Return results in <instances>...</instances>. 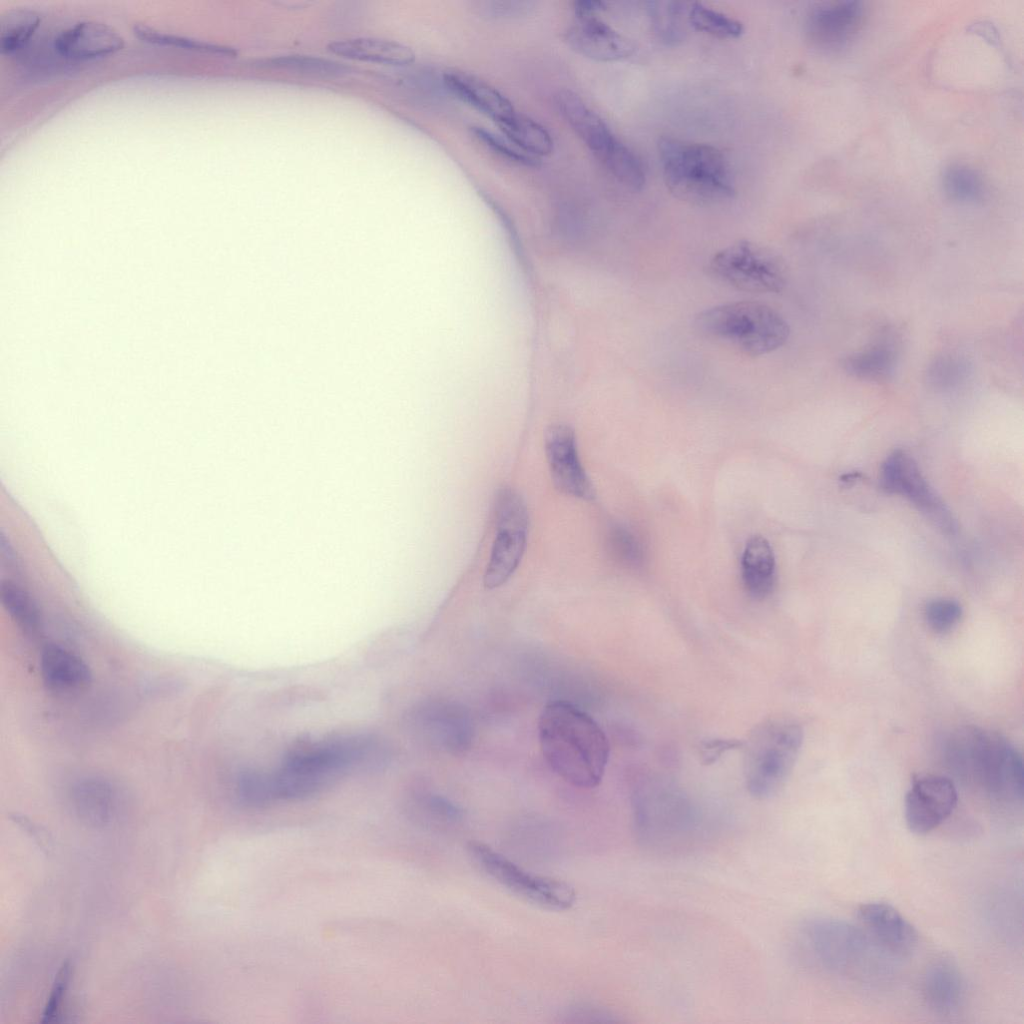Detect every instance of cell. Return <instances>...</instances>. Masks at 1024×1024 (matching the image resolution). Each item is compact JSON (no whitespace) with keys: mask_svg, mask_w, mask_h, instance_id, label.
<instances>
[{"mask_svg":"<svg viewBox=\"0 0 1024 1024\" xmlns=\"http://www.w3.org/2000/svg\"><path fill=\"white\" fill-rule=\"evenodd\" d=\"M565 40L581 55L602 62L623 60L635 52L630 39L597 16L577 18L566 30Z\"/></svg>","mask_w":1024,"mask_h":1024,"instance_id":"18","label":"cell"},{"mask_svg":"<svg viewBox=\"0 0 1024 1024\" xmlns=\"http://www.w3.org/2000/svg\"><path fill=\"white\" fill-rule=\"evenodd\" d=\"M970 372L968 362L951 354H944L933 359L927 366L925 381L938 391L951 390L964 383Z\"/></svg>","mask_w":1024,"mask_h":1024,"instance_id":"32","label":"cell"},{"mask_svg":"<svg viewBox=\"0 0 1024 1024\" xmlns=\"http://www.w3.org/2000/svg\"><path fill=\"white\" fill-rule=\"evenodd\" d=\"M688 7L683 2L649 1L647 13L656 38L668 46L678 45L685 37Z\"/></svg>","mask_w":1024,"mask_h":1024,"instance_id":"27","label":"cell"},{"mask_svg":"<svg viewBox=\"0 0 1024 1024\" xmlns=\"http://www.w3.org/2000/svg\"><path fill=\"white\" fill-rule=\"evenodd\" d=\"M957 790L951 779L925 775L913 781L905 797V819L909 830L925 835L937 828L954 811Z\"/></svg>","mask_w":1024,"mask_h":1024,"instance_id":"16","label":"cell"},{"mask_svg":"<svg viewBox=\"0 0 1024 1024\" xmlns=\"http://www.w3.org/2000/svg\"><path fill=\"white\" fill-rule=\"evenodd\" d=\"M555 103L561 116L619 182L634 191L644 187L646 175L641 159L578 94L559 91Z\"/></svg>","mask_w":1024,"mask_h":1024,"instance_id":"7","label":"cell"},{"mask_svg":"<svg viewBox=\"0 0 1024 1024\" xmlns=\"http://www.w3.org/2000/svg\"><path fill=\"white\" fill-rule=\"evenodd\" d=\"M384 748L378 739L366 734L304 741L295 745L273 772H242L237 779V795L251 807L306 799L352 772L382 764Z\"/></svg>","mask_w":1024,"mask_h":1024,"instance_id":"1","label":"cell"},{"mask_svg":"<svg viewBox=\"0 0 1024 1024\" xmlns=\"http://www.w3.org/2000/svg\"><path fill=\"white\" fill-rule=\"evenodd\" d=\"M446 88L461 101L491 118L496 124L516 112L500 91L474 75L449 71L443 75Z\"/></svg>","mask_w":1024,"mask_h":1024,"instance_id":"20","label":"cell"},{"mask_svg":"<svg viewBox=\"0 0 1024 1024\" xmlns=\"http://www.w3.org/2000/svg\"><path fill=\"white\" fill-rule=\"evenodd\" d=\"M946 196L959 203H974L984 194V183L978 173L961 164H952L942 174Z\"/></svg>","mask_w":1024,"mask_h":1024,"instance_id":"31","label":"cell"},{"mask_svg":"<svg viewBox=\"0 0 1024 1024\" xmlns=\"http://www.w3.org/2000/svg\"><path fill=\"white\" fill-rule=\"evenodd\" d=\"M471 131L479 142L503 158L524 166L539 165L538 158L525 153L504 135H497L482 127H472Z\"/></svg>","mask_w":1024,"mask_h":1024,"instance_id":"37","label":"cell"},{"mask_svg":"<svg viewBox=\"0 0 1024 1024\" xmlns=\"http://www.w3.org/2000/svg\"><path fill=\"white\" fill-rule=\"evenodd\" d=\"M40 15L31 9L14 8L0 17V50L4 54L22 48L40 24Z\"/></svg>","mask_w":1024,"mask_h":1024,"instance_id":"28","label":"cell"},{"mask_svg":"<svg viewBox=\"0 0 1024 1024\" xmlns=\"http://www.w3.org/2000/svg\"><path fill=\"white\" fill-rule=\"evenodd\" d=\"M327 48L343 58L390 66L409 65L415 59L408 46L379 38H350L331 42Z\"/></svg>","mask_w":1024,"mask_h":1024,"instance_id":"23","label":"cell"},{"mask_svg":"<svg viewBox=\"0 0 1024 1024\" xmlns=\"http://www.w3.org/2000/svg\"><path fill=\"white\" fill-rule=\"evenodd\" d=\"M544 442L555 488L574 498L593 499L594 489L581 463L574 430L566 424H553L546 430Z\"/></svg>","mask_w":1024,"mask_h":1024,"instance_id":"15","label":"cell"},{"mask_svg":"<svg viewBox=\"0 0 1024 1024\" xmlns=\"http://www.w3.org/2000/svg\"><path fill=\"white\" fill-rule=\"evenodd\" d=\"M896 363L895 349L882 343L848 355L843 359L842 367L855 378L880 382L892 377Z\"/></svg>","mask_w":1024,"mask_h":1024,"instance_id":"26","label":"cell"},{"mask_svg":"<svg viewBox=\"0 0 1024 1024\" xmlns=\"http://www.w3.org/2000/svg\"><path fill=\"white\" fill-rule=\"evenodd\" d=\"M947 740L945 757L959 776L997 799L1022 800L1023 762L1008 740L978 728L960 729Z\"/></svg>","mask_w":1024,"mask_h":1024,"instance_id":"4","label":"cell"},{"mask_svg":"<svg viewBox=\"0 0 1024 1024\" xmlns=\"http://www.w3.org/2000/svg\"><path fill=\"white\" fill-rule=\"evenodd\" d=\"M881 484L887 492L908 499L944 533L956 532V522L950 511L914 459L904 451H894L886 458L881 468Z\"/></svg>","mask_w":1024,"mask_h":1024,"instance_id":"12","label":"cell"},{"mask_svg":"<svg viewBox=\"0 0 1024 1024\" xmlns=\"http://www.w3.org/2000/svg\"><path fill=\"white\" fill-rule=\"evenodd\" d=\"M687 20L695 30L720 39H736L744 32L740 21L701 3L688 6Z\"/></svg>","mask_w":1024,"mask_h":1024,"instance_id":"30","label":"cell"},{"mask_svg":"<svg viewBox=\"0 0 1024 1024\" xmlns=\"http://www.w3.org/2000/svg\"><path fill=\"white\" fill-rule=\"evenodd\" d=\"M707 269L718 281L751 293H779L788 278L781 257L750 240H739L717 251Z\"/></svg>","mask_w":1024,"mask_h":1024,"instance_id":"8","label":"cell"},{"mask_svg":"<svg viewBox=\"0 0 1024 1024\" xmlns=\"http://www.w3.org/2000/svg\"><path fill=\"white\" fill-rule=\"evenodd\" d=\"M1 598L4 607L24 633L30 636L39 634L42 629L40 612L28 592L12 581L5 580L1 585Z\"/></svg>","mask_w":1024,"mask_h":1024,"instance_id":"29","label":"cell"},{"mask_svg":"<svg viewBox=\"0 0 1024 1024\" xmlns=\"http://www.w3.org/2000/svg\"><path fill=\"white\" fill-rule=\"evenodd\" d=\"M467 849L487 875L526 901L555 911L568 910L576 902L575 889L564 881L531 874L479 841L469 842Z\"/></svg>","mask_w":1024,"mask_h":1024,"instance_id":"9","label":"cell"},{"mask_svg":"<svg viewBox=\"0 0 1024 1024\" xmlns=\"http://www.w3.org/2000/svg\"><path fill=\"white\" fill-rule=\"evenodd\" d=\"M123 46L124 40L116 30L95 21L78 22L55 39V48L63 57L78 60L113 54Z\"/></svg>","mask_w":1024,"mask_h":1024,"instance_id":"19","label":"cell"},{"mask_svg":"<svg viewBox=\"0 0 1024 1024\" xmlns=\"http://www.w3.org/2000/svg\"><path fill=\"white\" fill-rule=\"evenodd\" d=\"M70 963L65 961L55 976L50 996L42 1013V1022H51L57 1015L58 1008L68 986L70 977Z\"/></svg>","mask_w":1024,"mask_h":1024,"instance_id":"40","label":"cell"},{"mask_svg":"<svg viewBox=\"0 0 1024 1024\" xmlns=\"http://www.w3.org/2000/svg\"><path fill=\"white\" fill-rule=\"evenodd\" d=\"M923 997L936 1014L951 1016L957 1013L964 999V983L957 967L941 960L930 965L923 979Z\"/></svg>","mask_w":1024,"mask_h":1024,"instance_id":"22","label":"cell"},{"mask_svg":"<svg viewBox=\"0 0 1024 1024\" xmlns=\"http://www.w3.org/2000/svg\"><path fill=\"white\" fill-rule=\"evenodd\" d=\"M801 937L812 956L830 970L852 968L867 953L865 934L844 921L826 918L810 920L801 928Z\"/></svg>","mask_w":1024,"mask_h":1024,"instance_id":"13","label":"cell"},{"mask_svg":"<svg viewBox=\"0 0 1024 1024\" xmlns=\"http://www.w3.org/2000/svg\"><path fill=\"white\" fill-rule=\"evenodd\" d=\"M416 810L421 819L436 824L457 823L462 818V811L448 800L439 796H427L416 803Z\"/></svg>","mask_w":1024,"mask_h":1024,"instance_id":"39","label":"cell"},{"mask_svg":"<svg viewBox=\"0 0 1024 1024\" xmlns=\"http://www.w3.org/2000/svg\"><path fill=\"white\" fill-rule=\"evenodd\" d=\"M635 825L645 845L669 849L692 839L695 817L678 795L647 792L635 798Z\"/></svg>","mask_w":1024,"mask_h":1024,"instance_id":"11","label":"cell"},{"mask_svg":"<svg viewBox=\"0 0 1024 1024\" xmlns=\"http://www.w3.org/2000/svg\"><path fill=\"white\" fill-rule=\"evenodd\" d=\"M694 326L702 336L747 356L769 354L789 338L787 321L772 307L755 301L719 304L699 312Z\"/></svg>","mask_w":1024,"mask_h":1024,"instance_id":"5","label":"cell"},{"mask_svg":"<svg viewBox=\"0 0 1024 1024\" xmlns=\"http://www.w3.org/2000/svg\"><path fill=\"white\" fill-rule=\"evenodd\" d=\"M858 918L883 950L897 957L913 953L918 943L915 927L892 905L873 901L858 908Z\"/></svg>","mask_w":1024,"mask_h":1024,"instance_id":"17","label":"cell"},{"mask_svg":"<svg viewBox=\"0 0 1024 1024\" xmlns=\"http://www.w3.org/2000/svg\"><path fill=\"white\" fill-rule=\"evenodd\" d=\"M865 16L862 2L857 0L826 1L815 5L805 21L809 44L819 51L831 53L846 48L860 32Z\"/></svg>","mask_w":1024,"mask_h":1024,"instance_id":"14","label":"cell"},{"mask_svg":"<svg viewBox=\"0 0 1024 1024\" xmlns=\"http://www.w3.org/2000/svg\"><path fill=\"white\" fill-rule=\"evenodd\" d=\"M134 34L142 41L158 44L176 46L199 52L212 53L224 56H235L237 52L227 46L218 45L198 39L183 37L159 31L145 24H135Z\"/></svg>","mask_w":1024,"mask_h":1024,"instance_id":"33","label":"cell"},{"mask_svg":"<svg viewBox=\"0 0 1024 1024\" xmlns=\"http://www.w3.org/2000/svg\"><path fill=\"white\" fill-rule=\"evenodd\" d=\"M962 607L954 599L936 598L924 608V619L928 627L938 634L952 630L962 617Z\"/></svg>","mask_w":1024,"mask_h":1024,"instance_id":"36","label":"cell"},{"mask_svg":"<svg viewBox=\"0 0 1024 1024\" xmlns=\"http://www.w3.org/2000/svg\"><path fill=\"white\" fill-rule=\"evenodd\" d=\"M502 134L525 153L540 158L553 150V139L548 130L532 118L517 111L497 123Z\"/></svg>","mask_w":1024,"mask_h":1024,"instance_id":"25","label":"cell"},{"mask_svg":"<svg viewBox=\"0 0 1024 1024\" xmlns=\"http://www.w3.org/2000/svg\"><path fill=\"white\" fill-rule=\"evenodd\" d=\"M609 546L613 556L628 567H638L643 561V550L638 540L628 530L615 527L609 535Z\"/></svg>","mask_w":1024,"mask_h":1024,"instance_id":"38","label":"cell"},{"mask_svg":"<svg viewBox=\"0 0 1024 1024\" xmlns=\"http://www.w3.org/2000/svg\"><path fill=\"white\" fill-rule=\"evenodd\" d=\"M266 66L320 76H338L348 72L341 63L304 55L275 57L267 60Z\"/></svg>","mask_w":1024,"mask_h":1024,"instance_id":"35","label":"cell"},{"mask_svg":"<svg viewBox=\"0 0 1024 1024\" xmlns=\"http://www.w3.org/2000/svg\"><path fill=\"white\" fill-rule=\"evenodd\" d=\"M495 539L483 576L487 589L505 584L517 570L527 546L529 515L522 497L511 488L497 493Z\"/></svg>","mask_w":1024,"mask_h":1024,"instance_id":"10","label":"cell"},{"mask_svg":"<svg viewBox=\"0 0 1024 1024\" xmlns=\"http://www.w3.org/2000/svg\"><path fill=\"white\" fill-rule=\"evenodd\" d=\"M743 746V741L736 739H710L702 743L700 755L706 765L715 763L723 754Z\"/></svg>","mask_w":1024,"mask_h":1024,"instance_id":"42","label":"cell"},{"mask_svg":"<svg viewBox=\"0 0 1024 1024\" xmlns=\"http://www.w3.org/2000/svg\"><path fill=\"white\" fill-rule=\"evenodd\" d=\"M116 789L107 781L87 779L75 787L78 804L86 812L96 816H106L113 807Z\"/></svg>","mask_w":1024,"mask_h":1024,"instance_id":"34","label":"cell"},{"mask_svg":"<svg viewBox=\"0 0 1024 1024\" xmlns=\"http://www.w3.org/2000/svg\"><path fill=\"white\" fill-rule=\"evenodd\" d=\"M742 579L748 594L755 599L767 597L775 584V558L769 542L754 536L747 542L741 561Z\"/></svg>","mask_w":1024,"mask_h":1024,"instance_id":"24","label":"cell"},{"mask_svg":"<svg viewBox=\"0 0 1024 1024\" xmlns=\"http://www.w3.org/2000/svg\"><path fill=\"white\" fill-rule=\"evenodd\" d=\"M803 743L795 721L770 718L751 731L744 748V776L749 793L758 799L775 795L785 784Z\"/></svg>","mask_w":1024,"mask_h":1024,"instance_id":"6","label":"cell"},{"mask_svg":"<svg viewBox=\"0 0 1024 1024\" xmlns=\"http://www.w3.org/2000/svg\"><path fill=\"white\" fill-rule=\"evenodd\" d=\"M538 734L543 757L559 777L582 789L600 784L610 747L589 714L570 702L552 701L540 714Z\"/></svg>","mask_w":1024,"mask_h":1024,"instance_id":"2","label":"cell"},{"mask_svg":"<svg viewBox=\"0 0 1024 1024\" xmlns=\"http://www.w3.org/2000/svg\"><path fill=\"white\" fill-rule=\"evenodd\" d=\"M657 148L665 184L675 198L711 206L734 197L730 164L718 148L668 136L659 138Z\"/></svg>","mask_w":1024,"mask_h":1024,"instance_id":"3","label":"cell"},{"mask_svg":"<svg viewBox=\"0 0 1024 1024\" xmlns=\"http://www.w3.org/2000/svg\"><path fill=\"white\" fill-rule=\"evenodd\" d=\"M40 667L44 684L55 692L82 690L92 679L89 667L78 655L55 644L42 650Z\"/></svg>","mask_w":1024,"mask_h":1024,"instance_id":"21","label":"cell"},{"mask_svg":"<svg viewBox=\"0 0 1024 1024\" xmlns=\"http://www.w3.org/2000/svg\"><path fill=\"white\" fill-rule=\"evenodd\" d=\"M531 6L528 1H486L480 5V11L489 18H506L522 15Z\"/></svg>","mask_w":1024,"mask_h":1024,"instance_id":"41","label":"cell"},{"mask_svg":"<svg viewBox=\"0 0 1024 1024\" xmlns=\"http://www.w3.org/2000/svg\"><path fill=\"white\" fill-rule=\"evenodd\" d=\"M606 8V4L599 0H581L574 3V12L577 18L595 17Z\"/></svg>","mask_w":1024,"mask_h":1024,"instance_id":"43","label":"cell"}]
</instances>
